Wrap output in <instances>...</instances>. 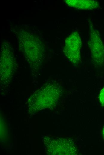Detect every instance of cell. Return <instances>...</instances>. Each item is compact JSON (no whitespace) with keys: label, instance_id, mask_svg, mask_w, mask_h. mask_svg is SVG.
Listing matches in <instances>:
<instances>
[{"label":"cell","instance_id":"1","mask_svg":"<svg viewBox=\"0 0 104 155\" xmlns=\"http://www.w3.org/2000/svg\"><path fill=\"white\" fill-rule=\"evenodd\" d=\"M10 49L3 47L1 51L0 82L4 84L10 82L16 68V63Z\"/></svg>","mask_w":104,"mask_h":155},{"label":"cell","instance_id":"5","mask_svg":"<svg viewBox=\"0 0 104 155\" xmlns=\"http://www.w3.org/2000/svg\"><path fill=\"white\" fill-rule=\"evenodd\" d=\"M91 48L92 52V56L95 61L100 63L104 61V46L101 41L96 42V41H91Z\"/></svg>","mask_w":104,"mask_h":155},{"label":"cell","instance_id":"4","mask_svg":"<svg viewBox=\"0 0 104 155\" xmlns=\"http://www.w3.org/2000/svg\"><path fill=\"white\" fill-rule=\"evenodd\" d=\"M69 6L80 9H93L98 6V3L94 0H67Z\"/></svg>","mask_w":104,"mask_h":155},{"label":"cell","instance_id":"7","mask_svg":"<svg viewBox=\"0 0 104 155\" xmlns=\"http://www.w3.org/2000/svg\"><path fill=\"white\" fill-rule=\"evenodd\" d=\"M103 137H104V128L103 130Z\"/></svg>","mask_w":104,"mask_h":155},{"label":"cell","instance_id":"6","mask_svg":"<svg viewBox=\"0 0 104 155\" xmlns=\"http://www.w3.org/2000/svg\"><path fill=\"white\" fill-rule=\"evenodd\" d=\"M99 97L100 104L102 106H104V87L100 91Z\"/></svg>","mask_w":104,"mask_h":155},{"label":"cell","instance_id":"2","mask_svg":"<svg viewBox=\"0 0 104 155\" xmlns=\"http://www.w3.org/2000/svg\"><path fill=\"white\" fill-rule=\"evenodd\" d=\"M81 40L79 34H73L66 41L65 46L66 55L72 63H78L80 58Z\"/></svg>","mask_w":104,"mask_h":155},{"label":"cell","instance_id":"3","mask_svg":"<svg viewBox=\"0 0 104 155\" xmlns=\"http://www.w3.org/2000/svg\"><path fill=\"white\" fill-rule=\"evenodd\" d=\"M40 91L41 94H38L39 95L37 97L33 96V97L35 98L34 99L32 98V100H35L34 101H30V102H32V103L35 102L32 104L34 105L35 107H37V108L41 107L48 106V105L51 104V102L56 100V93L57 89L56 87L54 86L53 84L48 85L44 88L42 89Z\"/></svg>","mask_w":104,"mask_h":155}]
</instances>
